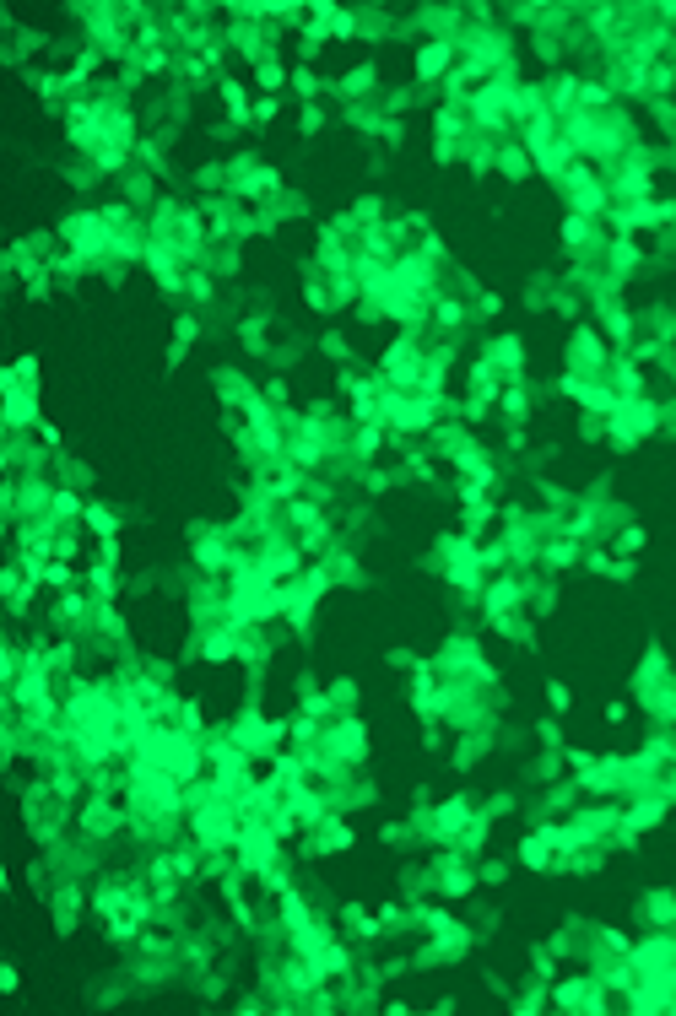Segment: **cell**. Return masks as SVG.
Returning <instances> with one entry per match:
<instances>
[{"mask_svg": "<svg viewBox=\"0 0 676 1016\" xmlns=\"http://www.w3.org/2000/svg\"><path fill=\"white\" fill-rule=\"evenodd\" d=\"M612 341L601 336L595 325H574L563 341V368L568 373H585V379H606V368H612Z\"/></svg>", "mask_w": 676, "mask_h": 1016, "instance_id": "6da1fadb", "label": "cell"}, {"mask_svg": "<svg viewBox=\"0 0 676 1016\" xmlns=\"http://www.w3.org/2000/svg\"><path fill=\"white\" fill-rule=\"evenodd\" d=\"M455 60H460V49L449 44V38H422L412 49V87H444Z\"/></svg>", "mask_w": 676, "mask_h": 1016, "instance_id": "7a4b0ae2", "label": "cell"}, {"mask_svg": "<svg viewBox=\"0 0 676 1016\" xmlns=\"http://www.w3.org/2000/svg\"><path fill=\"white\" fill-rule=\"evenodd\" d=\"M476 352H482L487 363L498 368V379H503V384H525V368H530V346H525V336H509V330H503V336H487L482 346H476Z\"/></svg>", "mask_w": 676, "mask_h": 1016, "instance_id": "3957f363", "label": "cell"}, {"mask_svg": "<svg viewBox=\"0 0 676 1016\" xmlns=\"http://www.w3.org/2000/svg\"><path fill=\"white\" fill-rule=\"evenodd\" d=\"M558 244L568 260H590L595 249L606 244V222H595V217H574V211H563V222H558Z\"/></svg>", "mask_w": 676, "mask_h": 1016, "instance_id": "277c9868", "label": "cell"}, {"mask_svg": "<svg viewBox=\"0 0 676 1016\" xmlns=\"http://www.w3.org/2000/svg\"><path fill=\"white\" fill-rule=\"evenodd\" d=\"M585 563V541H574V536H563L558 525L541 536V552H536V568L541 573H568V568H579Z\"/></svg>", "mask_w": 676, "mask_h": 1016, "instance_id": "5b68a950", "label": "cell"}, {"mask_svg": "<svg viewBox=\"0 0 676 1016\" xmlns=\"http://www.w3.org/2000/svg\"><path fill=\"white\" fill-rule=\"evenodd\" d=\"M38 422H44L38 390H6V433H33Z\"/></svg>", "mask_w": 676, "mask_h": 1016, "instance_id": "8992f818", "label": "cell"}, {"mask_svg": "<svg viewBox=\"0 0 676 1016\" xmlns=\"http://www.w3.org/2000/svg\"><path fill=\"white\" fill-rule=\"evenodd\" d=\"M514 860H520L525 871H558V849H552L547 827H530L520 844H514Z\"/></svg>", "mask_w": 676, "mask_h": 1016, "instance_id": "52a82bcc", "label": "cell"}, {"mask_svg": "<svg viewBox=\"0 0 676 1016\" xmlns=\"http://www.w3.org/2000/svg\"><path fill=\"white\" fill-rule=\"evenodd\" d=\"M493 173H503V179H509V184H525V179H536V163H530V152H525V141H520V136L498 141Z\"/></svg>", "mask_w": 676, "mask_h": 1016, "instance_id": "ba28073f", "label": "cell"}, {"mask_svg": "<svg viewBox=\"0 0 676 1016\" xmlns=\"http://www.w3.org/2000/svg\"><path fill=\"white\" fill-rule=\"evenodd\" d=\"M530 411H536V395H530V384H503V395H498V417H503V427H525V422H530Z\"/></svg>", "mask_w": 676, "mask_h": 1016, "instance_id": "9c48e42d", "label": "cell"}, {"mask_svg": "<svg viewBox=\"0 0 676 1016\" xmlns=\"http://www.w3.org/2000/svg\"><path fill=\"white\" fill-rule=\"evenodd\" d=\"M217 98H222V109H228V125H249L255 98H249V87L238 82V76H222V82H217Z\"/></svg>", "mask_w": 676, "mask_h": 1016, "instance_id": "30bf717a", "label": "cell"}, {"mask_svg": "<svg viewBox=\"0 0 676 1016\" xmlns=\"http://www.w3.org/2000/svg\"><path fill=\"white\" fill-rule=\"evenodd\" d=\"M639 914L649 930H676V892H644Z\"/></svg>", "mask_w": 676, "mask_h": 1016, "instance_id": "8fae6325", "label": "cell"}, {"mask_svg": "<svg viewBox=\"0 0 676 1016\" xmlns=\"http://www.w3.org/2000/svg\"><path fill=\"white\" fill-rule=\"evenodd\" d=\"M325 92H330L325 76L314 71V65H298V60H293V98H298V103H320Z\"/></svg>", "mask_w": 676, "mask_h": 1016, "instance_id": "7c38bea8", "label": "cell"}, {"mask_svg": "<svg viewBox=\"0 0 676 1016\" xmlns=\"http://www.w3.org/2000/svg\"><path fill=\"white\" fill-rule=\"evenodd\" d=\"M184 298H190L195 309H206V303H217V276H211L206 265H190V276H184Z\"/></svg>", "mask_w": 676, "mask_h": 1016, "instance_id": "4fadbf2b", "label": "cell"}, {"mask_svg": "<svg viewBox=\"0 0 676 1016\" xmlns=\"http://www.w3.org/2000/svg\"><path fill=\"white\" fill-rule=\"evenodd\" d=\"M119 525H125V519H119L109 503H87V519H82V530H92V536H98V541L119 536Z\"/></svg>", "mask_w": 676, "mask_h": 1016, "instance_id": "5bb4252c", "label": "cell"}, {"mask_svg": "<svg viewBox=\"0 0 676 1016\" xmlns=\"http://www.w3.org/2000/svg\"><path fill=\"white\" fill-rule=\"evenodd\" d=\"M325 125H330L325 103H298V136H320Z\"/></svg>", "mask_w": 676, "mask_h": 1016, "instance_id": "9a60e30c", "label": "cell"}, {"mask_svg": "<svg viewBox=\"0 0 676 1016\" xmlns=\"http://www.w3.org/2000/svg\"><path fill=\"white\" fill-rule=\"evenodd\" d=\"M325 692L336 698V708H341V714H357V681H352V676H336Z\"/></svg>", "mask_w": 676, "mask_h": 1016, "instance_id": "2e32d148", "label": "cell"}, {"mask_svg": "<svg viewBox=\"0 0 676 1016\" xmlns=\"http://www.w3.org/2000/svg\"><path fill=\"white\" fill-rule=\"evenodd\" d=\"M276 119H282V98H260V92H255V114H249V125L265 130V125H276Z\"/></svg>", "mask_w": 676, "mask_h": 1016, "instance_id": "e0dca14e", "label": "cell"}, {"mask_svg": "<svg viewBox=\"0 0 676 1016\" xmlns=\"http://www.w3.org/2000/svg\"><path fill=\"white\" fill-rule=\"evenodd\" d=\"M547 703H552V714H568L574 708V687L568 681H547Z\"/></svg>", "mask_w": 676, "mask_h": 1016, "instance_id": "ac0fdd59", "label": "cell"}, {"mask_svg": "<svg viewBox=\"0 0 676 1016\" xmlns=\"http://www.w3.org/2000/svg\"><path fill=\"white\" fill-rule=\"evenodd\" d=\"M536 735H541V746H563V730H558V719H536Z\"/></svg>", "mask_w": 676, "mask_h": 1016, "instance_id": "d6986e66", "label": "cell"}, {"mask_svg": "<svg viewBox=\"0 0 676 1016\" xmlns=\"http://www.w3.org/2000/svg\"><path fill=\"white\" fill-rule=\"evenodd\" d=\"M601 719H606V725H622V719H628V703H622V698H612V703L601 708Z\"/></svg>", "mask_w": 676, "mask_h": 1016, "instance_id": "ffe728a7", "label": "cell"}, {"mask_svg": "<svg viewBox=\"0 0 676 1016\" xmlns=\"http://www.w3.org/2000/svg\"><path fill=\"white\" fill-rule=\"evenodd\" d=\"M0 989H6V995H17V989H22V979H17V968H11V962L0 968Z\"/></svg>", "mask_w": 676, "mask_h": 1016, "instance_id": "44dd1931", "label": "cell"}]
</instances>
